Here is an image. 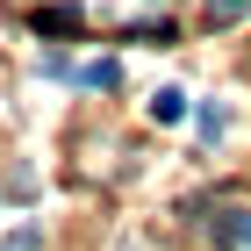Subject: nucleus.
<instances>
[{
  "instance_id": "1",
  "label": "nucleus",
  "mask_w": 251,
  "mask_h": 251,
  "mask_svg": "<svg viewBox=\"0 0 251 251\" xmlns=\"http://www.w3.org/2000/svg\"><path fill=\"white\" fill-rule=\"evenodd\" d=\"M208 237L223 251H251V208H215L208 215Z\"/></svg>"
},
{
  "instance_id": "2",
  "label": "nucleus",
  "mask_w": 251,
  "mask_h": 251,
  "mask_svg": "<svg viewBox=\"0 0 251 251\" xmlns=\"http://www.w3.org/2000/svg\"><path fill=\"white\" fill-rule=\"evenodd\" d=\"M79 7H36V36H79Z\"/></svg>"
},
{
  "instance_id": "3",
  "label": "nucleus",
  "mask_w": 251,
  "mask_h": 251,
  "mask_svg": "<svg viewBox=\"0 0 251 251\" xmlns=\"http://www.w3.org/2000/svg\"><path fill=\"white\" fill-rule=\"evenodd\" d=\"M79 86H94V94H115V86H122L115 58H94V65H86V72H79Z\"/></svg>"
},
{
  "instance_id": "4",
  "label": "nucleus",
  "mask_w": 251,
  "mask_h": 251,
  "mask_svg": "<svg viewBox=\"0 0 251 251\" xmlns=\"http://www.w3.org/2000/svg\"><path fill=\"white\" fill-rule=\"evenodd\" d=\"M151 115L158 122H179V115H187V94H179V86H158V94H151Z\"/></svg>"
},
{
  "instance_id": "5",
  "label": "nucleus",
  "mask_w": 251,
  "mask_h": 251,
  "mask_svg": "<svg viewBox=\"0 0 251 251\" xmlns=\"http://www.w3.org/2000/svg\"><path fill=\"white\" fill-rule=\"evenodd\" d=\"M244 15H251V0H208V29H230Z\"/></svg>"
}]
</instances>
